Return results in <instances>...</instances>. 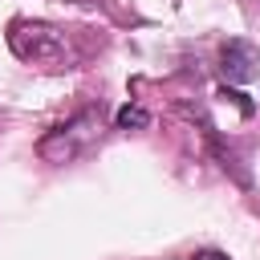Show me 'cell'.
Wrapping results in <instances>:
<instances>
[{
	"label": "cell",
	"mask_w": 260,
	"mask_h": 260,
	"mask_svg": "<svg viewBox=\"0 0 260 260\" xmlns=\"http://www.w3.org/2000/svg\"><path fill=\"white\" fill-rule=\"evenodd\" d=\"M219 98H228V102H232L244 118H252V114H256V102H252L248 93H240V89H228V85H223V89H219Z\"/></svg>",
	"instance_id": "6"
},
{
	"label": "cell",
	"mask_w": 260,
	"mask_h": 260,
	"mask_svg": "<svg viewBox=\"0 0 260 260\" xmlns=\"http://www.w3.org/2000/svg\"><path fill=\"white\" fill-rule=\"evenodd\" d=\"M219 73H223V81H232V85H248V81H256L260 77V49L252 45V41H228L223 49H219Z\"/></svg>",
	"instance_id": "3"
},
{
	"label": "cell",
	"mask_w": 260,
	"mask_h": 260,
	"mask_svg": "<svg viewBox=\"0 0 260 260\" xmlns=\"http://www.w3.org/2000/svg\"><path fill=\"white\" fill-rule=\"evenodd\" d=\"M114 126H118V130H146V126H150V114H146L138 102H126V106L114 114Z\"/></svg>",
	"instance_id": "5"
},
{
	"label": "cell",
	"mask_w": 260,
	"mask_h": 260,
	"mask_svg": "<svg viewBox=\"0 0 260 260\" xmlns=\"http://www.w3.org/2000/svg\"><path fill=\"white\" fill-rule=\"evenodd\" d=\"M256 4H260V0H256Z\"/></svg>",
	"instance_id": "8"
},
{
	"label": "cell",
	"mask_w": 260,
	"mask_h": 260,
	"mask_svg": "<svg viewBox=\"0 0 260 260\" xmlns=\"http://www.w3.org/2000/svg\"><path fill=\"white\" fill-rule=\"evenodd\" d=\"M8 45L16 49V57L24 61H53L61 53V32L53 24H28V20H16L12 32H8Z\"/></svg>",
	"instance_id": "2"
},
{
	"label": "cell",
	"mask_w": 260,
	"mask_h": 260,
	"mask_svg": "<svg viewBox=\"0 0 260 260\" xmlns=\"http://www.w3.org/2000/svg\"><path fill=\"white\" fill-rule=\"evenodd\" d=\"M195 260H228V256H223V252H211V248H207V252H195Z\"/></svg>",
	"instance_id": "7"
},
{
	"label": "cell",
	"mask_w": 260,
	"mask_h": 260,
	"mask_svg": "<svg viewBox=\"0 0 260 260\" xmlns=\"http://www.w3.org/2000/svg\"><path fill=\"white\" fill-rule=\"evenodd\" d=\"M98 130H102V122H98V114L93 110H85V114H77L73 122H65V126H57V130H49L45 138H41V158L45 162H73L93 138H98Z\"/></svg>",
	"instance_id": "1"
},
{
	"label": "cell",
	"mask_w": 260,
	"mask_h": 260,
	"mask_svg": "<svg viewBox=\"0 0 260 260\" xmlns=\"http://www.w3.org/2000/svg\"><path fill=\"white\" fill-rule=\"evenodd\" d=\"M199 126H203V138H207V150L215 154V162H219V171H228V175H232V179H236L240 187H252V175H248V167L240 162V154H236L232 146H223V138L215 134V126H211V122H207L203 114H199Z\"/></svg>",
	"instance_id": "4"
}]
</instances>
